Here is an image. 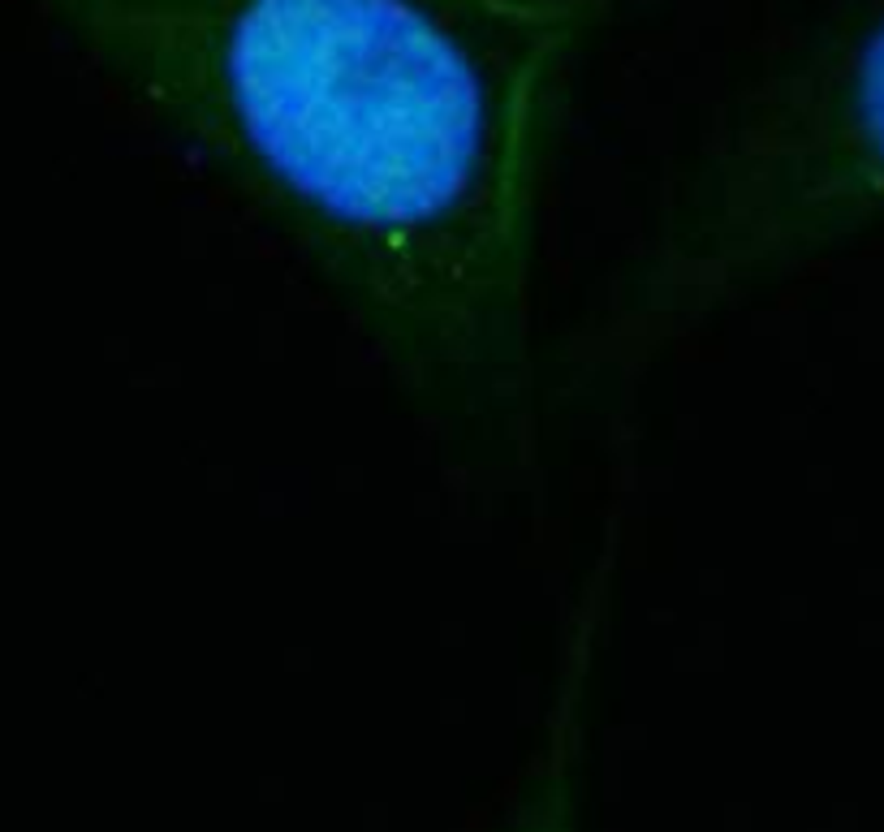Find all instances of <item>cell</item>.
<instances>
[{
    "label": "cell",
    "mask_w": 884,
    "mask_h": 832,
    "mask_svg": "<svg viewBox=\"0 0 884 832\" xmlns=\"http://www.w3.org/2000/svg\"><path fill=\"white\" fill-rule=\"evenodd\" d=\"M52 5L410 401L526 410L552 182L609 0Z\"/></svg>",
    "instance_id": "6da1fadb"
},
{
    "label": "cell",
    "mask_w": 884,
    "mask_h": 832,
    "mask_svg": "<svg viewBox=\"0 0 884 832\" xmlns=\"http://www.w3.org/2000/svg\"><path fill=\"white\" fill-rule=\"evenodd\" d=\"M591 643H595V630H578L570 664H565L570 673H565L561 699L552 707L548 742L539 746L531 772L522 776L501 832H574V767H578V746H582L578 690L591 669Z\"/></svg>",
    "instance_id": "3957f363"
},
{
    "label": "cell",
    "mask_w": 884,
    "mask_h": 832,
    "mask_svg": "<svg viewBox=\"0 0 884 832\" xmlns=\"http://www.w3.org/2000/svg\"><path fill=\"white\" fill-rule=\"evenodd\" d=\"M884 220V0H828L725 113L647 281L699 319Z\"/></svg>",
    "instance_id": "7a4b0ae2"
}]
</instances>
